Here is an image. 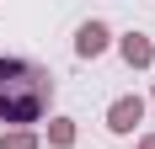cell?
<instances>
[{
	"label": "cell",
	"instance_id": "obj_3",
	"mask_svg": "<svg viewBox=\"0 0 155 149\" xmlns=\"http://www.w3.org/2000/svg\"><path fill=\"white\" fill-rule=\"evenodd\" d=\"M107 48H112V32L102 27V21H86V27L75 32V53L80 59H102Z\"/></svg>",
	"mask_w": 155,
	"mask_h": 149
},
{
	"label": "cell",
	"instance_id": "obj_4",
	"mask_svg": "<svg viewBox=\"0 0 155 149\" xmlns=\"http://www.w3.org/2000/svg\"><path fill=\"white\" fill-rule=\"evenodd\" d=\"M118 53H123V64H128V69H150V64H155V43L144 37V32L118 37Z\"/></svg>",
	"mask_w": 155,
	"mask_h": 149
},
{
	"label": "cell",
	"instance_id": "obj_1",
	"mask_svg": "<svg viewBox=\"0 0 155 149\" xmlns=\"http://www.w3.org/2000/svg\"><path fill=\"white\" fill-rule=\"evenodd\" d=\"M48 101H54V74L32 59H5L0 53V122L27 128L48 112Z\"/></svg>",
	"mask_w": 155,
	"mask_h": 149
},
{
	"label": "cell",
	"instance_id": "obj_5",
	"mask_svg": "<svg viewBox=\"0 0 155 149\" xmlns=\"http://www.w3.org/2000/svg\"><path fill=\"white\" fill-rule=\"evenodd\" d=\"M48 144H54V149H70V144H75V122H70V117H54V122H48Z\"/></svg>",
	"mask_w": 155,
	"mask_h": 149
},
{
	"label": "cell",
	"instance_id": "obj_6",
	"mask_svg": "<svg viewBox=\"0 0 155 149\" xmlns=\"http://www.w3.org/2000/svg\"><path fill=\"white\" fill-rule=\"evenodd\" d=\"M0 149H38V133L32 128H11V133L0 138Z\"/></svg>",
	"mask_w": 155,
	"mask_h": 149
},
{
	"label": "cell",
	"instance_id": "obj_7",
	"mask_svg": "<svg viewBox=\"0 0 155 149\" xmlns=\"http://www.w3.org/2000/svg\"><path fill=\"white\" fill-rule=\"evenodd\" d=\"M139 149H155V133H144V138H139Z\"/></svg>",
	"mask_w": 155,
	"mask_h": 149
},
{
	"label": "cell",
	"instance_id": "obj_2",
	"mask_svg": "<svg viewBox=\"0 0 155 149\" xmlns=\"http://www.w3.org/2000/svg\"><path fill=\"white\" fill-rule=\"evenodd\" d=\"M139 122H144V101L139 96H118V101L107 106V128L112 133H134Z\"/></svg>",
	"mask_w": 155,
	"mask_h": 149
}]
</instances>
